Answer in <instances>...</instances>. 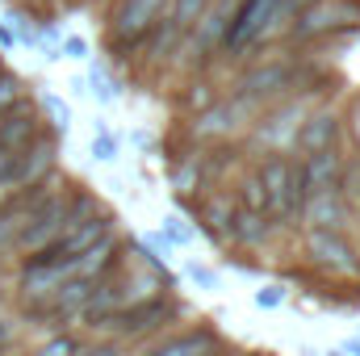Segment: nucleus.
Returning <instances> with one entry per match:
<instances>
[{
	"label": "nucleus",
	"mask_w": 360,
	"mask_h": 356,
	"mask_svg": "<svg viewBox=\"0 0 360 356\" xmlns=\"http://www.w3.org/2000/svg\"><path fill=\"white\" fill-rule=\"evenodd\" d=\"M260 189H264V210L297 218L302 201H306V168H293L289 160L272 155L269 164L260 168Z\"/></svg>",
	"instance_id": "obj_1"
},
{
	"label": "nucleus",
	"mask_w": 360,
	"mask_h": 356,
	"mask_svg": "<svg viewBox=\"0 0 360 356\" xmlns=\"http://www.w3.org/2000/svg\"><path fill=\"white\" fill-rule=\"evenodd\" d=\"M46 164H51V143H46V139L0 155V189H21V184L38 180V172H42Z\"/></svg>",
	"instance_id": "obj_2"
},
{
	"label": "nucleus",
	"mask_w": 360,
	"mask_h": 356,
	"mask_svg": "<svg viewBox=\"0 0 360 356\" xmlns=\"http://www.w3.org/2000/svg\"><path fill=\"white\" fill-rule=\"evenodd\" d=\"M276 8H281V0H243V8H239V17H235V25H231V34H226V46H248V42H256L264 30H269V21L276 17Z\"/></svg>",
	"instance_id": "obj_3"
},
{
	"label": "nucleus",
	"mask_w": 360,
	"mask_h": 356,
	"mask_svg": "<svg viewBox=\"0 0 360 356\" xmlns=\"http://www.w3.org/2000/svg\"><path fill=\"white\" fill-rule=\"evenodd\" d=\"M164 0H122L117 13H113V38L122 42H134L139 34H147V25L155 21Z\"/></svg>",
	"instance_id": "obj_4"
},
{
	"label": "nucleus",
	"mask_w": 360,
	"mask_h": 356,
	"mask_svg": "<svg viewBox=\"0 0 360 356\" xmlns=\"http://www.w3.org/2000/svg\"><path fill=\"white\" fill-rule=\"evenodd\" d=\"M310 193H340V155L335 147H323L306 164V197Z\"/></svg>",
	"instance_id": "obj_5"
},
{
	"label": "nucleus",
	"mask_w": 360,
	"mask_h": 356,
	"mask_svg": "<svg viewBox=\"0 0 360 356\" xmlns=\"http://www.w3.org/2000/svg\"><path fill=\"white\" fill-rule=\"evenodd\" d=\"M68 227V205L63 201H51V210H38L25 227H21V248H38L46 243L51 235H59Z\"/></svg>",
	"instance_id": "obj_6"
},
{
	"label": "nucleus",
	"mask_w": 360,
	"mask_h": 356,
	"mask_svg": "<svg viewBox=\"0 0 360 356\" xmlns=\"http://www.w3.org/2000/svg\"><path fill=\"white\" fill-rule=\"evenodd\" d=\"M302 210L314 222V231H344V201H340V193H310L302 201Z\"/></svg>",
	"instance_id": "obj_7"
},
{
	"label": "nucleus",
	"mask_w": 360,
	"mask_h": 356,
	"mask_svg": "<svg viewBox=\"0 0 360 356\" xmlns=\"http://www.w3.org/2000/svg\"><path fill=\"white\" fill-rule=\"evenodd\" d=\"M30 134H34V113H30V105H21L17 117H13V113H0V155L25 147Z\"/></svg>",
	"instance_id": "obj_8"
},
{
	"label": "nucleus",
	"mask_w": 360,
	"mask_h": 356,
	"mask_svg": "<svg viewBox=\"0 0 360 356\" xmlns=\"http://www.w3.org/2000/svg\"><path fill=\"white\" fill-rule=\"evenodd\" d=\"M310 252H314V256H319L323 265H340V268H344V265H352V260H348L352 252L344 248L340 231H314V235H310Z\"/></svg>",
	"instance_id": "obj_9"
},
{
	"label": "nucleus",
	"mask_w": 360,
	"mask_h": 356,
	"mask_svg": "<svg viewBox=\"0 0 360 356\" xmlns=\"http://www.w3.org/2000/svg\"><path fill=\"white\" fill-rule=\"evenodd\" d=\"M335 130H340V122H335L331 113L310 117V122H306V130H302V147L314 155V151H323V147H331V143H335Z\"/></svg>",
	"instance_id": "obj_10"
},
{
	"label": "nucleus",
	"mask_w": 360,
	"mask_h": 356,
	"mask_svg": "<svg viewBox=\"0 0 360 356\" xmlns=\"http://www.w3.org/2000/svg\"><path fill=\"white\" fill-rule=\"evenodd\" d=\"M340 21H348V13H344L340 4H335V8H319V13L310 8L297 34H302V38H310V34H323V30H331V25H340Z\"/></svg>",
	"instance_id": "obj_11"
},
{
	"label": "nucleus",
	"mask_w": 360,
	"mask_h": 356,
	"mask_svg": "<svg viewBox=\"0 0 360 356\" xmlns=\"http://www.w3.org/2000/svg\"><path fill=\"white\" fill-rule=\"evenodd\" d=\"M205 348H210L205 336H184V340H172V344H164L160 352H151V356H201Z\"/></svg>",
	"instance_id": "obj_12"
},
{
	"label": "nucleus",
	"mask_w": 360,
	"mask_h": 356,
	"mask_svg": "<svg viewBox=\"0 0 360 356\" xmlns=\"http://www.w3.org/2000/svg\"><path fill=\"white\" fill-rule=\"evenodd\" d=\"M205 4H210V0H176V4H172V21H176V30H188V25L205 13Z\"/></svg>",
	"instance_id": "obj_13"
},
{
	"label": "nucleus",
	"mask_w": 360,
	"mask_h": 356,
	"mask_svg": "<svg viewBox=\"0 0 360 356\" xmlns=\"http://www.w3.org/2000/svg\"><path fill=\"white\" fill-rule=\"evenodd\" d=\"M92 155H96V160H113V155H117V139H113L109 130H101L96 143H92Z\"/></svg>",
	"instance_id": "obj_14"
},
{
	"label": "nucleus",
	"mask_w": 360,
	"mask_h": 356,
	"mask_svg": "<svg viewBox=\"0 0 360 356\" xmlns=\"http://www.w3.org/2000/svg\"><path fill=\"white\" fill-rule=\"evenodd\" d=\"M38 356H76V340H72V336H55Z\"/></svg>",
	"instance_id": "obj_15"
},
{
	"label": "nucleus",
	"mask_w": 360,
	"mask_h": 356,
	"mask_svg": "<svg viewBox=\"0 0 360 356\" xmlns=\"http://www.w3.org/2000/svg\"><path fill=\"white\" fill-rule=\"evenodd\" d=\"M92 84H96V96H101V101H113V96H117V84H109V76H105L101 68L92 72Z\"/></svg>",
	"instance_id": "obj_16"
},
{
	"label": "nucleus",
	"mask_w": 360,
	"mask_h": 356,
	"mask_svg": "<svg viewBox=\"0 0 360 356\" xmlns=\"http://www.w3.org/2000/svg\"><path fill=\"white\" fill-rule=\"evenodd\" d=\"M13 96H17V80H8V76H0V109H4V105H8Z\"/></svg>",
	"instance_id": "obj_17"
},
{
	"label": "nucleus",
	"mask_w": 360,
	"mask_h": 356,
	"mask_svg": "<svg viewBox=\"0 0 360 356\" xmlns=\"http://www.w3.org/2000/svg\"><path fill=\"white\" fill-rule=\"evenodd\" d=\"M281 298H285V289H276V285H269V289L260 293V306H281Z\"/></svg>",
	"instance_id": "obj_18"
},
{
	"label": "nucleus",
	"mask_w": 360,
	"mask_h": 356,
	"mask_svg": "<svg viewBox=\"0 0 360 356\" xmlns=\"http://www.w3.org/2000/svg\"><path fill=\"white\" fill-rule=\"evenodd\" d=\"M46 109H51V113L59 117V126L68 122V109H63V101H55V96H46Z\"/></svg>",
	"instance_id": "obj_19"
},
{
	"label": "nucleus",
	"mask_w": 360,
	"mask_h": 356,
	"mask_svg": "<svg viewBox=\"0 0 360 356\" xmlns=\"http://www.w3.org/2000/svg\"><path fill=\"white\" fill-rule=\"evenodd\" d=\"M168 235L180 239V243H188V227H176V222H172V227H168Z\"/></svg>",
	"instance_id": "obj_20"
},
{
	"label": "nucleus",
	"mask_w": 360,
	"mask_h": 356,
	"mask_svg": "<svg viewBox=\"0 0 360 356\" xmlns=\"http://www.w3.org/2000/svg\"><path fill=\"white\" fill-rule=\"evenodd\" d=\"M84 356H117V352H113L109 344H101V348H92V352H84Z\"/></svg>",
	"instance_id": "obj_21"
},
{
	"label": "nucleus",
	"mask_w": 360,
	"mask_h": 356,
	"mask_svg": "<svg viewBox=\"0 0 360 356\" xmlns=\"http://www.w3.org/2000/svg\"><path fill=\"white\" fill-rule=\"evenodd\" d=\"M348 352H352V356H360V336L352 340V344H348Z\"/></svg>",
	"instance_id": "obj_22"
}]
</instances>
